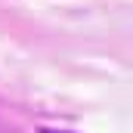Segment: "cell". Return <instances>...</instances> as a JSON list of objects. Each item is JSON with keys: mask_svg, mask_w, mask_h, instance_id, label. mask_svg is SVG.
Returning a JSON list of instances; mask_svg holds the SVG:
<instances>
[{"mask_svg": "<svg viewBox=\"0 0 133 133\" xmlns=\"http://www.w3.org/2000/svg\"><path fill=\"white\" fill-rule=\"evenodd\" d=\"M40 133H68V130H53V127H43Z\"/></svg>", "mask_w": 133, "mask_h": 133, "instance_id": "cell-1", "label": "cell"}]
</instances>
